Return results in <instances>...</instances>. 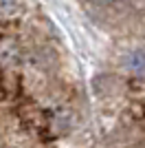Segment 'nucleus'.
<instances>
[{
    "instance_id": "f257e3e1",
    "label": "nucleus",
    "mask_w": 145,
    "mask_h": 148,
    "mask_svg": "<svg viewBox=\"0 0 145 148\" xmlns=\"http://www.w3.org/2000/svg\"><path fill=\"white\" fill-rule=\"evenodd\" d=\"M18 11V0H0V16L7 18V16H13Z\"/></svg>"
}]
</instances>
